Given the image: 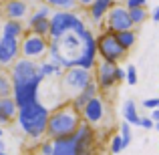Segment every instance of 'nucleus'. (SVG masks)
I'll return each instance as SVG.
<instances>
[{
    "instance_id": "obj_1",
    "label": "nucleus",
    "mask_w": 159,
    "mask_h": 155,
    "mask_svg": "<svg viewBox=\"0 0 159 155\" xmlns=\"http://www.w3.org/2000/svg\"><path fill=\"white\" fill-rule=\"evenodd\" d=\"M48 107L36 101L24 105L16 113V123H18L20 131L32 141H40L47 135V121H48Z\"/></svg>"
},
{
    "instance_id": "obj_2",
    "label": "nucleus",
    "mask_w": 159,
    "mask_h": 155,
    "mask_svg": "<svg viewBox=\"0 0 159 155\" xmlns=\"http://www.w3.org/2000/svg\"><path fill=\"white\" fill-rule=\"evenodd\" d=\"M81 113L73 107V103H65L57 107L54 111L48 113L47 121V137L57 139V137H66L73 135L77 127L81 125Z\"/></svg>"
},
{
    "instance_id": "obj_3",
    "label": "nucleus",
    "mask_w": 159,
    "mask_h": 155,
    "mask_svg": "<svg viewBox=\"0 0 159 155\" xmlns=\"http://www.w3.org/2000/svg\"><path fill=\"white\" fill-rule=\"evenodd\" d=\"M85 30L83 32L69 30V32H65L61 39H57L58 40V54H61L62 61H65V69L77 66L79 58L83 57V51H85Z\"/></svg>"
},
{
    "instance_id": "obj_4",
    "label": "nucleus",
    "mask_w": 159,
    "mask_h": 155,
    "mask_svg": "<svg viewBox=\"0 0 159 155\" xmlns=\"http://www.w3.org/2000/svg\"><path fill=\"white\" fill-rule=\"evenodd\" d=\"M48 20H51L48 39H61V36L69 30L83 32L87 28L85 22H83V18L75 10H54Z\"/></svg>"
},
{
    "instance_id": "obj_5",
    "label": "nucleus",
    "mask_w": 159,
    "mask_h": 155,
    "mask_svg": "<svg viewBox=\"0 0 159 155\" xmlns=\"http://www.w3.org/2000/svg\"><path fill=\"white\" fill-rule=\"evenodd\" d=\"M97 40V57L101 61H107V62H115L119 65L121 61L127 58V51L119 44V40L115 39L113 32H101L99 36H95Z\"/></svg>"
},
{
    "instance_id": "obj_6",
    "label": "nucleus",
    "mask_w": 159,
    "mask_h": 155,
    "mask_svg": "<svg viewBox=\"0 0 159 155\" xmlns=\"http://www.w3.org/2000/svg\"><path fill=\"white\" fill-rule=\"evenodd\" d=\"M48 51V39L40 36L36 32L26 30L20 39V57L24 58H32V61H40L47 57Z\"/></svg>"
},
{
    "instance_id": "obj_7",
    "label": "nucleus",
    "mask_w": 159,
    "mask_h": 155,
    "mask_svg": "<svg viewBox=\"0 0 159 155\" xmlns=\"http://www.w3.org/2000/svg\"><path fill=\"white\" fill-rule=\"evenodd\" d=\"M62 85L66 87L69 93H73V97L81 89H85L91 81H93V69H83V66H69L62 71Z\"/></svg>"
},
{
    "instance_id": "obj_8",
    "label": "nucleus",
    "mask_w": 159,
    "mask_h": 155,
    "mask_svg": "<svg viewBox=\"0 0 159 155\" xmlns=\"http://www.w3.org/2000/svg\"><path fill=\"white\" fill-rule=\"evenodd\" d=\"M131 28L135 26L131 22V16H129V10L125 8V4H113L105 14V30L115 34V32L131 30Z\"/></svg>"
},
{
    "instance_id": "obj_9",
    "label": "nucleus",
    "mask_w": 159,
    "mask_h": 155,
    "mask_svg": "<svg viewBox=\"0 0 159 155\" xmlns=\"http://www.w3.org/2000/svg\"><path fill=\"white\" fill-rule=\"evenodd\" d=\"M8 69H10L8 75H10L12 85H22V83H28L36 77V61H32V58L18 57Z\"/></svg>"
},
{
    "instance_id": "obj_10",
    "label": "nucleus",
    "mask_w": 159,
    "mask_h": 155,
    "mask_svg": "<svg viewBox=\"0 0 159 155\" xmlns=\"http://www.w3.org/2000/svg\"><path fill=\"white\" fill-rule=\"evenodd\" d=\"M40 85H43V79H40L39 75H36L32 81H28V83H22V85H12V99H14V103L18 105V109L39 99Z\"/></svg>"
},
{
    "instance_id": "obj_11",
    "label": "nucleus",
    "mask_w": 159,
    "mask_h": 155,
    "mask_svg": "<svg viewBox=\"0 0 159 155\" xmlns=\"http://www.w3.org/2000/svg\"><path fill=\"white\" fill-rule=\"evenodd\" d=\"M105 115H107V103H105V99H103L101 95L89 99L87 105L81 109V119H83V123L91 125V127H99V125H101V121L105 119Z\"/></svg>"
},
{
    "instance_id": "obj_12",
    "label": "nucleus",
    "mask_w": 159,
    "mask_h": 155,
    "mask_svg": "<svg viewBox=\"0 0 159 155\" xmlns=\"http://www.w3.org/2000/svg\"><path fill=\"white\" fill-rule=\"evenodd\" d=\"M115 62H107V61H97L95 62V83L99 87V93H109V91L115 89L117 79H115Z\"/></svg>"
},
{
    "instance_id": "obj_13",
    "label": "nucleus",
    "mask_w": 159,
    "mask_h": 155,
    "mask_svg": "<svg viewBox=\"0 0 159 155\" xmlns=\"http://www.w3.org/2000/svg\"><path fill=\"white\" fill-rule=\"evenodd\" d=\"M18 57H20V39L0 34V65L8 69Z\"/></svg>"
},
{
    "instance_id": "obj_14",
    "label": "nucleus",
    "mask_w": 159,
    "mask_h": 155,
    "mask_svg": "<svg viewBox=\"0 0 159 155\" xmlns=\"http://www.w3.org/2000/svg\"><path fill=\"white\" fill-rule=\"evenodd\" d=\"M95 137H97L95 127H91V125H87V123L81 121L77 131L73 133V139H75V143H77V155H83L85 151L93 149L95 147Z\"/></svg>"
},
{
    "instance_id": "obj_15",
    "label": "nucleus",
    "mask_w": 159,
    "mask_h": 155,
    "mask_svg": "<svg viewBox=\"0 0 159 155\" xmlns=\"http://www.w3.org/2000/svg\"><path fill=\"white\" fill-rule=\"evenodd\" d=\"M28 8H30V4L26 0H8V2H4L2 14L10 20H22L28 16Z\"/></svg>"
},
{
    "instance_id": "obj_16",
    "label": "nucleus",
    "mask_w": 159,
    "mask_h": 155,
    "mask_svg": "<svg viewBox=\"0 0 159 155\" xmlns=\"http://www.w3.org/2000/svg\"><path fill=\"white\" fill-rule=\"evenodd\" d=\"M97 95H101V93H99V87H97V83H95V79H93V81H91L85 89H81L77 95H75L70 103H73V107L81 113V109L87 105V101H89V99H93V97H97Z\"/></svg>"
},
{
    "instance_id": "obj_17",
    "label": "nucleus",
    "mask_w": 159,
    "mask_h": 155,
    "mask_svg": "<svg viewBox=\"0 0 159 155\" xmlns=\"http://www.w3.org/2000/svg\"><path fill=\"white\" fill-rule=\"evenodd\" d=\"M113 4H117V0H93V4L87 8L89 18L93 20L95 24H99L103 18H105V14L109 12V8H111Z\"/></svg>"
},
{
    "instance_id": "obj_18",
    "label": "nucleus",
    "mask_w": 159,
    "mask_h": 155,
    "mask_svg": "<svg viewBox=\"0 0 159 155\" xmlns=\"http://www.w3.org/2000/svg\"><path fill=\"white\" fill-rule=\"evenodd\" d=\"M52 155H77V143L73 135L52 139Z\"/></svg>"
},
{
    "instance_id": "obj_19",
    "label": "nucleus",
    "mask_w": 159,
    "mask_h": 155,
    "mask_svg": "<svg viewBox=\"0 0 159 155\" xmlns=\"http://www.w3.org/2000/svg\"><path fill=\"white\" fill-rule=\"evenodd\" d=\"M62 71L65 69H61L58 65H54V62H51L47 58H40V61H36V75H39L40 79H51V77H62Z\"/></svg>"
},
{
    "instance_id": "obj_20",
    "label": "nucleus",
    "mask_w": 159,
    "mask_h": 155,
    "mask_svg": "<svg viewBox=\"0 0 159 155\" xmlns=\"http://www.w3.org/2000/svg\"><path fill=\"white\" fill-rule=\"evenodd\" d=\"M26 32V24L22 20H10L6 18L2 24V34L4 36H12V39H22V34Z\"/></svg>"
},
{
    "instance_id": "obj_21",
    "label": "nucleus",
    "mask_w": 159,
    "mask_h": 155,
    "mask_svg": "<svg viewBox=\"0 0 159 155\" xmlns=\"http://www.w3.org/2000/svg\"><path fill=\"white\" fill-rule=\"evenodd\" d=\"M115 39L119 40V44L129 52L137 43V32H135V28H131V30H121V32H115Z\"/></svg>"
},
{
    "instance_id": "obj_22",
    "label": "nucleus",
    "mask_w": 159,
    "mask_h": 155,
    "mask_svg": "<svg viewBox=\"0 0 159 155\" xmlns=\"http://www.w3.org/2000/svg\"><path fill=\"white\" fill-rule=\"evenodd\" d=\"M123 119L127 121L129 125H139V113H137V105L135 101H131V99H127V101L123 103Z\"/></svg>"
},
{
    "instance_id": "obj_23",
    "label": "nucleus",
    "mask_w": 159,
    "mask_h": 155,
    "mask_svg": "<svg viewBox=\"0 0 159 155\" xmlns=\"http://www.w3.org/2000/svg\"><path fill=\"white\" fill-rule=\"evenodd\" d=\"M0 109H2V113L8 117V119L14 121L16 119V113H18V105L14 103V99L10 97H0Z\"/></svg>"
},
{
    "instance_id": "obj_24",
    "label": "nucleus",
    "mask_w": 159,
    "mask_h": 155,
    "mask_svg": "<svg viewBox=\"0 0 159 155\" xmlns=\"http://www.w3.org/2000/svg\"><path fill=\"white\" fill-rule=\"evenodd\" d=\"M129 10V16H131V22L133 26H141V24H145V20L149 18V12L145 6H135V8H127Z\"/></svg>"
},
{
    "instance_id": "obj_25",
    "label": "nucleus",
    "mask_w": 159,
    "mask_h": 155,
    "mask_svg": "<svg viewBox=\"0 0 159 155\" xmlns=\"http://www.w3.org/2000/svg\"><path fill=\"white\" fill-rule=\"evenodd\" d=\"M26 30H30V32H36V34H40V36H47V39H48V30H51V20H48V18L34 20L32 24H28V26H26Z\"/></svg>"
},
{
    "instance_id": "obj_26",
    "label": "nucleus",
    "mask_w": 159,
    "mask_h": 155,
    "mask_svg": "<svg viewBox=\"0 0 159 155\" xmlns=\"http://www.w3.org/2000/svg\"><path fill=\"white\" fill-rule=\"evenodd\" d=\"M51 14H52V8L48 6V4H40V6H36L34 8V12H32L30 16H28V20L24 24H32L34 20H40V18H51Z\"/></svg>"
},
{
    "instance_id": "obj_27",
    "label": "nucleus",
    "mask_w": 159,
    "mask_h": 155,
    "mask_svg": "<svg viewBox=\"0 0 159 155\" xmlns=\"http://www.w3.org/2000/svg\"><path fill=\"white\" fill-rule=\"evenodd\" d=\"M44 4L57 8V10H75L77 8V0H44Z\"/></svg>"
},
{
    "instance_id": "obj_28",
    "label": "nucleus",
    "mask_w": 159,
    "mask_h": 155,
    "mask_svg": "<svg viewBox=\"0 0 159 155\" xmlns=\"http://www.w3.org/2000/svg\"><path fill=\"white\" fill-rule=\"evenodd\" d=\"M12 95V81H10V75L4 71L0 73V97H10Z\"/></svg>"
},
{
    "instance_id": "obj_29",
    "label": "nucleus",
    "mask_w": 159,
    "mask_h": 155,
    "mask_svg": "<svg viewBox=\"0 0 159 155\" xmlns=\"http://www.w3.org/2000/svg\"><path fill=\"white\" fill-rule=\"evenodd\" d=\"M119 135H121V141H123V149H127L129 145H131V125L125 119L121 121V125H119Z\"/></svg>"
},
{
    "instance_id": "obj_30",
    "label": "nucleus",
    "mask_w": 159,
    "mask_h": 155,
    "mask_svg": "<svg viewBox=\"0 0 159 155\" xmlns=\"http://www.w3.org/2000/svg\"><path fill=\"white\" fill-rule=\"evenodd\" d=\"M32 155H52V139L47 137V139H40L39 141V147L34 149Z\"/></svg>"
},
{
    "instance_id": "obj_31",
    "label": "nucleus",
    "mask_w": 159,
    "mask_h": 155,
    "mask_svg": "<svg viewBox=\"0 0 159 155\" xmlns=\"http://www.w3.org/2000/svg\"><path fill=\"white\" fill-rule=\"evenodd\" d=\"M125 81H127V85H131V87L137 85V69H135V65H127V69H125Z\"/></svg>"
},
{
    "instance_id": "obj_32",
    "label": "nucleus",
    "mask_w": 159,
    "mask_h": 155,
    "mask_svg": "<svg viewBox=\"0 0 159 155\" xmlns=\"http://www.w3.org/2000/svg\"><path fill=\"white\" fill-rule=\"evenodd\" d=\"M123 151V141H121V135L111 137V155H117Z\"/></svg>"
},
{
    "instance_id": "obj_33",
    "label": "nucleus",
    "mask_w": 159,
    "mask_h": 155,
    "mask_svg": "<svg viewBox=\"0 0 159 155\" xmlns=\"http://www.w3.org/2000/svg\"><path fill=\"white\" fill-rule=\"evenodd\" d=\"M143 105L145 109H149V111H153V109H157L159 107V97H151V99H143Z\"/></svg>"
},
{
    "instance_id": "obj_34",
    "label": "nucleus",
    "mask_w": 159,
    "mask_h": 155,
    "mask_svg": "<svg viewBox=\"0 0 159 155\" xmlns=\"http://www.w3.org/2000/svg\"><path fill=\"white\" fill-rule=\"evenodd\" d=\"M153 125H155V121L151 117H141L139 119V127H143V129H153Z\"/></svg>"
},
{
    "instance_id": "obj_35",
    "label": "nucleus",
    "mask_w": 159,
    "mask_h": 155,
    "mask_svg": "<svg viewBox=\"0 0 159 155\" xmlns=\"http://www.w3.org/2000/svg\"><path fill=\"white\" fill-rule=\"evenodd\" d=\"M135 6H147V0H125V8H135Z\"/></svg>"
},
{
    "instance_id": "obj_36",
    "label": "nucleus",
    "mask_w": 159,
    "mask_h": 155,
    "mask_svg": "<svg viewBox=\"0 0 159 155\" xmlns=\"http://www.w3.org/2000/svg\"><path fill=\"white\" fill-rule=\"evenodd\" d=\"M115 79H117V83L125 81V69H123V66H119V65L115 66Z\"/></svg>"
},
{
    "instance_id": "obj_37",
    "label": "nucleus",
    "mask_w": 159,
    "mask_h": 155,
    "mask_svg": "<svg viewBox=\"0 0 159 155\" xmlns=\"http://www.w3.org/2000/svg\"><path fill=\"white\" fill-rule=\"evenodd\" d=\"M12 123V119H8V117L6 115H4V113H2V109H0V127H8V125H10Z\"/></svg>"
},
{
    "instance_id": "obj_38",
    "label": "nucleus",
    "mask_w": 159,
    "mask_h": 155,
    "mask_svg": "<svg viewBox=\"0 0 159 155\" xmlns=\"http://www.w3.org/2000/svg\"><path fill=\"white\" fill-rule=\"evenodd\" d=\"M91 4H93V0H77V6H81V8H89Z\"/></svg>"
},
{
    "instance_id": "obj_39",
    "label": "nucleus",
    "mask_w": 159,
    "mask_h": 155,
    "mask_svg": "<svg viewBox=\"0 0 159 155\" xmlns=\"http://www.w3.org/2000/svg\"><path fill=\"white\" fill-rule=\"evenodd\" d=\"M151 20L153 22H159V4L155 8H153V12H151Z\"/></svg>"
},
{
    "instance_id": "obj_40",
    "label": "nucleus",
    "mask_w": 159,
    "mask_h": 155,
    "mask_svg": "<svg viewBox=\"0 0 159 155\" xmlns=\"http://www.w3.org/2000/svg\"><path fill=\"white\" fill-rule=\"evenodd\" d=\"M151 119H153V121H159V107H157V109H153V113H151Z\"/></svg>"
},
{
    "instance_id": "obj_41",
    "label": "nucleus",
    "mask_w": 159,
    "mask_h": 155,
    "mask_svg": "<svg viewBox=\"0 0 159 155\" xmlns=\"http://www.w3.org/2000/svg\"><path fill=\"white\" fill-rule=\"evenodd\" d=\"M0 151H6V145H4V141L0 139Z\"/></svg>"
},
{
    "instance_id": "obj_42",
    "label": "nucleus",
    "mask_w": 159,
    "mask_h": 155,
    "mask_svg": "<svg viewBox=\"0 0 159 155\" xmlns=\"http://www.w3.org/2000/svg\"><path fill=\"white\" fill-rule=\"evenodd\" d=\"M153 129H157V131H159V121H155V125H153Z\"/></svg>"
},
{
    "instance_id": "obj_43",
    "label": "nucleus",
    "mask_w": 159,
    "mask_h": 155,
    "mask_svg": "<svg viewBox=\"0 0 159 155\" xmlns=\"http://www.w3.org/2000/svg\"><path fill=\"white\" fill-rule=\"evenodd\" d=\"M0 73H4V66L2 65H0Z\"/></svg>"
},
{
    "instance_id": "obj_44",
    "label": "nucleus",
    "mask_w": 159,
    "mask_h": 155,
    "mask_svg": "<svg viewBox=\"0 0 159 155\" xmlns=\"http://www.w3.org/2000/svg\"><path fill=\"white\" fill-rule=\"evenodd\" d=\"M0 155H8V153H6V151H0Z\"/></svg>"
},
{
    "instance_id": "obj_45",
    "label": "nucleus",
    "mask_w": 159,
    "mask_h": 155,
    "mask_svg": "<svg viewBox=\"0 0 159 155\" xmlns=\"http://www.w3.org/2000/svg\"><path fill=\"white\" fill-rule=\"evenodd\" d=\"M0 137H2V127H0Z\"/></svg>"
},
{
    "instance_id": "obj_46",
    "label": "nucleus",
    "mask_w": 159,
    "mask_h": 155,
    "mask_svg": "<svg viewBox=\"0 0 159 155\" xmlns=\"http://www.w3.org/2000/svg\"><path fill=\"white\" fill-rule=\"evenodd\" d=\"M2 2H8V0H2Z\"/></svg>"
}]
</instances>
